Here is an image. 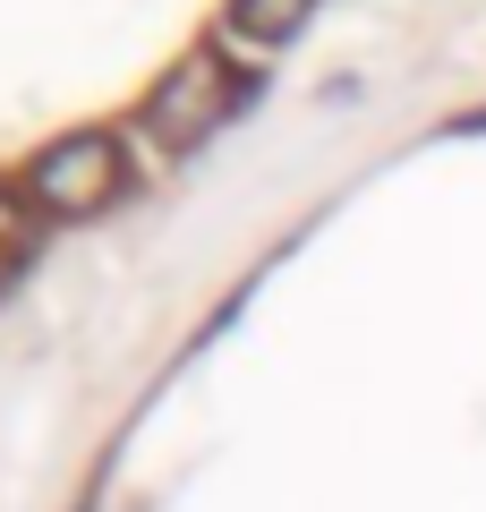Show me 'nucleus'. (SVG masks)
<instances>
[{
  "label": "nucleus",
  "instance_id": "4",
  "mask_svg": "<svg viewBox=\"0 0 486 512\" xmlns=\"http://www.w3.org/2000/svg\"><path fill=\"white\" fill-rule=\"evenodd\" d=\"M26 239H35V222H26V205H18V197H0V274H9V265L26 256Z\"/></svg>",
  "mask_w": 486,
  "mask_h": 512
},
{
  "label": "nucleus",
  "instance_id": "1",
  "mask_svg": "<svg viewBox=\"0 0 486 512\" xmlns=\"http://www.w3.org/2000/svg\"><path fill=\"white\" fill-rule=\"evenodd\" d=\"M231 111H239V69L222 52H197V60H180V69L145 94L137 128L154 137V154H188V146H205Z\"/></svg>",
  "mask_w": 486,
  "mask_h": 512
},
{
  "label": "nucleus",
  "instance_id": "3",
  "mask_svg": "<svg viewBox=\"0 0 486 512\" xmlns=\"http://www.w3.org/2000/svg\"><path fill=\"white\" fill-rule=\"evenodd\" d=\"M307 9H316V0H231V9H222V43H231V52H282L307 26Z\"/></svg>",
  "mask_w": 486,
  "mask_h": 512
},
{
  "label": "nucleus",
  "instance_id": "2",
  "mask_svg": "<svg viewBox=\"0 0 486 512\" xmlns=\"http://www.w3.org/2000/svg\"><path fill=\"white\" fill-rule=\"evenodd\" d=\"M120 180H128L120 146L86 128V137H60L52 154H35V171H26V205L77 222V214H103V205L120 197Z\"/></svg>",
  "mask_w": 486,
  "mask_h": 512
}]
</instances>
